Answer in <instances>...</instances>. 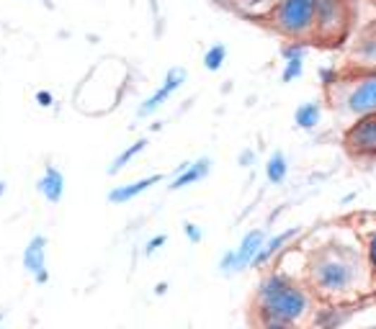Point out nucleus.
Wrapping results in <instances>:
<instances>
[{
    "label": "nucleus",
    "instance_id": "obj_1",
    "mask_svg": "<svg viewBox=\"0 0 376 329\" xmlns=\"http://www.w3.org/2000/svg\"><path fill=\"white\" fill-rule=\"evenodd\" d=\"M307 285L325 301H353L371 278L363 247L330 240L307 257Z\"/></svg>",
    "mask_w": 376,
    "mask_h": 329
},
{
    "label": "nucleus",
    "instance_id": "obj_2",
    "mask_svg": "<svg viewBox=\"0 0 376 329\" xmlns=\"http://www.w3.org/2000/svg\"><path fill=\"white\" fill-rule=\"evenodd\" d=\"M315 293L309 285L289 276L286 270H271L261 278L253 296L256 324L263 329H292L309 322L315 311Z\"/></svg>",
    "mask_w": 376,
    "mask_h": 329
},
{
    "label": "nucleus",
    "instance_id": "obj_3",
    "mask_svg": "<svg viewBox=\"0 0 376 329\" xmlns=\"http://www.w3.org/2000/svg\"><path fill=\"white\" fill-rule=\"evenodd\" d=\"M320 0H273L265 21L279 37L312 41Z\"/></svg>",
    "mask_w": 376,
    "mask_h": 329
},
{
    "label": "nucleus",
    "instance_id": "obj_4",
    "mask_svg": "<svg viewBox=\"0 0 376 329\" xmlns=\"http://www.w3.org/2000/svg\"><path fill=\"white\" fill-rule=\"evenodd\" d=\"M351 26H353V3L351 0H320L312 41L325 46H338L340 41H346Z\"/></svg>",
    "mask_w": 376,
    "mask_h": 329
},
{
    "label": "nucleus",
    "instance_id": "obj_5",
    "mask_svg": "<svg viewBox=\"0 0 376 329\" xmlns=\"http://www.w3.org/2000/svg\"><path fill=\"white\" fill-rule=\"evenodd\" d=\"M335 88H340V108L351 116L376 111V67L361 70L351 80H340Z\"/></svg>",
    "mask_w": 376,
    "mask_h": 329
},
{
    "label": "nucleus",
    "instance_id": "obj_6",
    "mask_svg": "<svg viewBox=\"0 0 376 329\" xmlns=\"http://www.w3.org/2000/svg\"><path fill=\"white\" fill-rule=\"evenodd\" d=\"M343 150L356 162H376V111L356 116L343 131Z\"/></svg>",
    "mask_w": 376,
    "mask_h": 329
},
{
    "label": "nucleus",
    "instance_id": "obj_7",
    "mask_svg": "<svg viewBox=\"0 0 376 329\" xmlns=\"http://www.w3.org/2000/svg\"><path fill=\"white\" fill-rule=\"evenodd\" d=\"M183 82H186V72H183L181 67L168 70V75H165V80L160 82V88L155 90L139 108H137V116H139V119H150V116H155V113H158L160 108H163V105H165L168 101L183 88Z\"/></svg>",
    "mask_w": 376,
    "mask_h": 329
},
{
    "label": "nucleus",
    "instance_id": "obj_8",
    "mask_svg": "<svg viewBox=\"0 0 376 329\" xmlns=\"http://www.w3.org/2000/svg\"><path fill=\"white\" fill-rule=\"evenodd\" d=\"M46 237L44 234H34L29 245L23 247V270L34 278L37 285L49 283V268H46Z\"/></svg>",
    "mask_w": 376,
    "mask_h": 329
},
{
    "label": "nucleus",
    "instance_id": "obj_9",
    "mask_svg": "<svg viewBox=\"0 0 376 329\" xmlns=\"http://www.w3.org/2000/svg\"><path fill=\"white\" fill-rule=\"evenodd\" d=\"M309 44L299 39H286L281 46V57H284V70H281V82H294L304 75V62H307Z\"/></svg>",
    "mask_w": 376,
    "mask_h": 329
},
{
    "label": "nucleus",
    "instance_id": "obj_10",
    "mask_svg": "<svg viewBox=\"0 0 376 329\" xmlns=\"http://www.w3.org/2000/svg\"><path fill=\"white\" fill-rule=\"evenodd\" d=\"M301 234V229L299 226H292V229H284V232H279V234H273V237H265V242H263V247H261V252L256 254V260H253V265L250 268L253 270H263V268H268L279 254H284L286 252V247L292 245L296 237Z\"/></svg>",
    "mask_w": 376,
    "mask_h": 329
},
{
    "label": "nucleus",
    "instance_id": "obj_11",
    "mask_svg": "<svg viewBox=\"0 0 376 329\" xmlns=\"http://www.w3.org/2000/svg\"><path fill=\"white\" fill-rule=\"evenodd\" d=\"M165 180V175L163 172H152V175H144V178H137L132 180V183H124V186H116L108 191V201L113 203V206H124V203L134 201V198H139L142 193H147L150 188H155L158 183H163Z\"/></svg>",
    "mask_w": 376,
    "mask_h": 329
},
{
    "label": "nucleus",
    "instance_id": "obj_12",
    "mask_svg": "<svg viewBox=\"0 0 376 329\" xmlns=\"http://www.w3.org/2000/svg\"><path fill=\"white\" fill-rule=\"evenodd\" d=\"M353 307H346L343 301H327L325 307L312 311V316H309V324H315V327H325V329H338L343 327V324L351 322V316H353V311H351Z\"/></svg>",
    "mask_w": 376,
    "mask_h": 329
},
{
    "label": "nucleus",
    "instance_id": "obj_13",
    "mask_svg": "<svg viewBox=\"0 0 376 329\" xmlns=\"http://www.w3.org/2000/svg\"><path fill=\"white\" fill-rule=\"evenodd\" d=\"M211 164H214L211 157H199V160H194V162H183L181 167H178V175H175L173 183H170V191H183V188L203 180L211 172Z\"/></svg>",
    "mask_w": 376,
    "mask_h": 329
},
{
    "label": "nucleus",
    "instance_id": "obj_14",
    "mask_svg": "<svg viewBox=\"0 0 376 329\" xmlns=\"http://www.w3.org/2000/svg\"><path fill=\"white\" fill-rule=\"evenodd\" d=\"M37 191L39 195H44L49 203H60L65 195V175H62L54 164H46L42 178L37 180Z\"/></svg>",
    "mask_w": 376,
    "mask_h": 329
},
{
    "label": "nucleus",
    "instance_id": "obj_15",
    "mask_svg": "<svg viewBox=\"0 0 376 329\" xmlns=\"http://www.w3.org/2000/svg\"><path fill=\"white\" fill-rule=\"evenodd\" d=\"M265 242V232L263 229H250L245 237L240 240V245L234 247V252H237V265H240V273L242 270H248L256 260V254L261 252V247Z\"/></svg>",
    "mask_w": 376,
    "mask_h": 329
},
{
    "label": "nucleus",
    "instance_id": "obj_16",
    "mask_svg": "<svg viewBox=\"0 0 376 329\" xmlns=\"http://www.w3.org/2000/svg\"><path fill=\"white\" fill-rule=\"evenodd\" d=\"M320 121H322V105L317 103V101H307V103H301L294 111V124L301 131H315L320 127Z\"/></svg>",
    "mask_w": 376,
    "mask_h": 329
},
{
    "label": "nucleus",
    "instance_id": "obj_17",
    "mask_svg": "<svg viewBox=\"0 0 376 329\" xmlns=\"http://www.w3.org/2000/svg\"><path fill=\"white\" fill-rule=\"evenodd\" d=\"M147 144H150V142H147V136H142V139H137L134 144H129L127 150H121L119 155L113 157L111 167H108V175H119V172L124 170V167H127L132 160H137L144 150H147Z\"/></svg>",
    "mask_w": 376,
    "mask_h": 329
},
{
    "label": "nucleus",
    "instance_id": "obj_18",
    "mask_svg": "<svg viewBox=\"0 0 376 329\" xmlns=\"http://www.w3.org/2000/svg\"><path fill=\"white\" fill-rule=\"evenodd\" d=\"M289 175V160H286L284 152H273L268 162H265V180L271 183V186H281Z\"/></svg>",
    "mask_w": 376,
    "mask_h": 329
},
{
    "label": "nucleus",
    "instance_id": "obj_19",
    "mask_svg": "<svg viewBox=\"0 0 376 329\" xmlns=\"http://www.w3.org/2000/svg\"><path fill=\"white\" fill-rule=\"evenodd\" d=\"M227 62V46L225 44H211L206 52H203V67L209 70V72H219V70L225 67Z\"/></svg>",
    "mask_w": 376,
    "mask_h": 329
},
{
    "label": "nucleus",
    "instance_id": "obj_20",
    "mask_svg": "<svg viewBox=\"0 0 376 329\" xmlns=\"http://www.w3.org/2000/svg\"><path fill=\"white\" fill-rule=\"evenodd\" d=\"M363 254H366V262H369L371 278L376 280V226L366 234V240H363Z\"/></svg>",
    "mask_w": 376,
    "mask_h": 329
},
{
    "label": "nucleus",
    "instance_id": "obj_21",
    "mask_svg": "<svg viewBox=\"0 0 376 329\" xmlns=\"http://www.w3.org/2000/svg\"><path fill=\"white\" fill-rule=\"evenodd\" d=\"M219 273H222V276H234V273H240L237 252H234V250H227V252L219 257Z\"/></svg>",
    "mask_w": 376,
    "mask_h": 329
},
{
    "label": "nucleus",
    "instance_id": "obj_22",
    "mask_svg": "<svg viewBox=\"0 0 376 329\" xmlns=\"http://www.w3.org/2000/svg\"><path fill=\"white\" fill-rule=\"evenodd\" d=\"M340 80H343V75H340L335 67H322V70H320V82H322L325 88H335Z\"/></svg>",
    "mask_w": 376,
    "mask_h": 329
},
{
    "label": "nucleus",
    "instance_id": "obj_23",
    "mask_svg": "<svg viewBox=\"0 0 376 329\" xmlns=\"http://www.w3.org/2000/svg\"><path fill=\"white\" fill-rule=\"evenodd\" d=\"M183 234H186V240L191 242V245H199V242L203 240L201 226L194 224V221H186V224H183Z\"/></svg>",
    "mask_w": 376,
    "mask_h": 329
},
{
    "label": "nucleus",
    "instance_id": "obj_24",
    "mask_svg": "<svg viewBox=\"0 0 376 329\" xmlns=\"http://www.w3.org/2000/svg\"><path fill=\"white\" fill-rule=\"evenodd\" d=\"M165 242H168L165 234H155V237H150V240H147V245H144V250H142L144 257H152V254L158 252V250L165 245Z\"/></svg>",
    "mask_w": 376,
    "mask_h": 329
},
{
    "label": "nucleus",
    "instance_id": "obj_25",
    "mask_svg": "<svg viewBox=\"0 0 376 329\" xmlns=\"http://www.w3.org/2000/svg\"><path fill=\"white\" fill-rule=\"evenodd\" d=\"M34 101H37V105H42V108H49V105L54 103V96L49 93V90H37Z\"/></svg>",
    "mask_w": 376,
    "mask_h": 329
},
{
    "label": "nucleus",
    "instance_id": "obj_26",
    "mask_svg": "<svg viewBox=\"0 0 376 329\" xmlns=\"http://www.w3.org/2000/svg\"><path fill=\"white\" fill-rule=\"evenodd\" d=\"M253 162H256V152H250V150L242 152V155H240V164H242V167H250Z\"/></svg>",
    "mask_w": 376,
    "mask_h": 329
},
{
    "label": "nucleus",
    "instance_id": "obj_27",
    "mask_svg": "<svg viewBox=\"0 0 376 329\" xmlns=\"http://www.w3.org/2000/svg\"><path fill=\"white\" fill-rule=\"evenodd\" d=\"M165 291H168V283H158V285H155V293H158V296H163Z\"/></svg>",
    "mask_w": 376,
    "mask_h": 329
},
{
    "label": "nucleus",
    "instance_id": "obj_28",
    "mask_svg": "<svg viewBox=\"0 0 376 329\" xmlns=\"http://www.w3.org/2000/svg\"><path fill=\"white\" fill-rule=\"evenodd\" d=\"M6 191H8L6 180H0V198H3V195H6Z\"/></svg>",
    "mask_w": 376,
    "mask_h": 329
},
{
    "label": "nucleus",
    "instance_id": "obj_29",
    "mask_svg": "<svg viewBox=\"0 0 376 329\" xmlns=\"http://www.w3.org/2000/svg\"><path fill=\"white\" fill-rule=\"evenodd\" d=\"M0 324H3V314H0Z\"/></svg>",
    "mask_w": 376,
    "mask_h": 329
}]
</instances>
